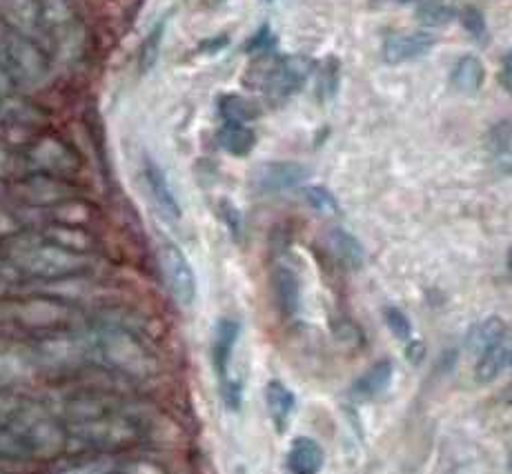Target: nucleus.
<instances>
[{
    "label": "nucleus",
    "mask_w": 512,
    "mask_h": 474,
    "mask_svg": "<svg viewBox=\"0 0 512 474\" xmlns=\"http://www.w3.org/2000/svg\"><path fill=\"white\" fill-rule=\"evenodd\" d=\"M36 372V365L29 352V345H14L0 341V377L3 379H21Z\"/></svg>",
    "instance_id": "obj_22"
},
{
    "label": "nucleus",
    "mask_w": 512,
    "mask_h": 474,
    "mask_svg": "<svg viewBox=\"0 0 512 474\" xmlns=\"http://www.w3.org/2000/svg\"><path fill=\"white\" fill-rule=\"evenodd\" d=\"M25 399L18 397V394L14 392H5L0 390V423H5L14 417V412L21 408V403Z\"/></svg>",
    "instance_id": "obj_37"
},
{
    "label": "nucleus",
    "mask_w": 512,
    "mask_h": 474,
    "mask_svg": "<svg viewBox=\"0 0 512 474\" xmlns=\"http://www.w3.org/2000/svg\"><path fill=\"white\" fill-rule=\"evenodd\" d=\"M199 5H205V7H212V5H219L223 3V0H196Z\"/></svg>",
    "instance_id": "obj_43"
},
{
    "label": "nucleus",
    "mask_w": 512,
    "mask_h": 474,
    "mask_svg": "<svg viewBox=\"0 0 512 474\" xmlns=\"http://www.w3.org/2000/svg\"><path fill=\"white\" fill-rule=\"evenodd\" d=\"M395 3H412V0H395Z\"/></svg>",
    "instance_id": "obj_44"
},
{
    "label": "nucleus",
    "mask_w": 512,
    "mask_h": 474,
    "mask_svg": "<svg viewBox=\"0 0 512 474\" xmlns=\"http://www.w3.org/2000/svg\"><path fill=\"white\" fill-rule=\"evenodd\" d=\"M265 406H268L272 426L279 434H285L290 428L292 414L297 410V397L294 392L279 379H272L265 385Z\"/></svg>",
    "instance_id": "obj_15"
},
{
    "label": "nucleus",
    "mask_w": 512,
    "mask_h": 474,
    "mask_svg": "<svg viewBox=\"0 0 512 474\" xmlns=\"http://www.w3.org/2000/svg\"><path fill=\"white\" fill-rule=\"evenodd\" d=\"M392 377H395V368H392V363L388 359L372 363L370 368L352 383L350 397L354 401H361V403L374 401L390 388Z\"/></svg>",
    "instance_id": "obj_14"
},
{
    "label": "nucleus",
    "mask_w": 512,
    "mask_h": 474,
    "mask_svg": "<svg viewBox=\"0 0 512 474\" xmlns=\"http://www.w3.org/2000/svg\"><path fill=\"white\" fill-rule=\"evenodd\" d=\"M499 83H501V87H504V92L510 94V90H512V56H510V52H506L504 61H501Z\"/></svg>",
    "instance_id": "obj_40"
},
{
    "label": "nucleus",
    "mask_w": 512,
    "mask_h": 474,
    "mask_svg": "<svg viewBox=\"0 0 512 474\" xmlns=\"http://www.w3.org/2000/svg\"><path fill=\"white\" fill-rule=\"evenodd\" d=\"M7 263L16 274L36 281H72L92 270V256L67 250L41 234L18 236L7 248Z\"/></svg>",
    "instance_id": "obj_1"
},
{
    "label": "nucleus",
    "mask_w": 512,
    "mask_h": 474,
    "mask_svg": "<svg viewBox=\"0 0 512 474\" xmlns=\"http://www.w3.org/2000/svg\"><path fill=\"white\" fill-rule=\"evenodd\" d=\"M67 443L70 448H78L81 452H121L132 448L143 437L141 423L136 421L130 412L121 406L107 410L94 417L67 421Z\"/></svg>",
    "instance_id": "obj_2"
},
{
    "label": "nucleus",
    "mask_w": 512,
    "mask_h": 474,
    "mask_svg": "<svg viewBox=\"0 0 512 474\" xmlns=\"http://www.w3.org/2000/svg\"><path fill=\"white\" fill-rule=\"evenodd\" d=\"M452 18H455V12L443 5L441 0H428V3L419 9V21L428 27H443L448 25Z\"/></svg>",
    "instance_id": "obj_31"
},
{
    "label": "nucleus",
    "mask_w": 512,
    "mask_h": 474,
    "mask_svg": "<svg viewBox=\"0 0 512 474\" xmlns=\"http://www.w3.org/2000/svg\"><path fill=\"white\" fill-rule=\"evenodd\" d=\"M488 147L492 156L506 167V174L510 170V121H499L492 130L488 132Z\"/></svg>",
    "instance_id": "obj_29"
},
{
    "label": "nucleus",
    "mask_w": 512,
    "mask_h": 474,
    "mask_svg": "<svg viewBox=\"0 0 512 474\" xmlns=\"http://www.w3.org/2000/svg\"><path fill=\"white\" fill-rule=\"evenodd\" d=\"M265 3H272V0H265Z\"/></svg>",
    "instance_id": "obj_45"
},
{
    "label": "nucleus",
    "mask_w": 512,
    "mask_h": 474,
    "mask_svg": "<svg viewBox=\"0 0 512 474\" xmlns=\"http://www.w3.org/2000/svg\"><path fill=\"white\" fill-rule=\"evenodd\" d=\"M159 263L163 279L167 283V290L174 296V301L187 308L196 301V274L187 256L179 245L170 239H163L159 243Z\"/></svg>",
    "instance_id": "obj_7"
},
{
    "label": "nucleus",
    "mask_w": 512,
    "mask_h": 474,
    "mask_svg": "<svg viewBox=\"0 0 512 474\" xmlns=\"http://www.w3.org/2000/svg\"><path fill=\"white\" fill-rule=\"evenodd\" d=\"M274 45H277V38H274V32L270 25H263L259 32H256L248 45H245V52H248L250 56H259V54H268L274 49Z\"/></svg>",
    "instance_id": "obj_35"
},
{
    "label": "nucleus",
    "mask_w": 512,
    "mask_h": 474,
    "mask_svg": "<svg viewBox=\"0 0 512 474\" xmlns=\"http://www.w3.org/2000/svg\"><path fill=\"white\" fill-rule=\"evenodd\" d=\"M0 316L14 328L36 334V339L45 337V334L83 328V314L72 303L49 294L7 301L0 308Z\"/></svg>",
    "instance_id": "obj_3"
},
{
    "label": "nucleus",
    "mask_w": 512,
    "mask_h": 474,
    "mask_svg": "<svg viewBox=\"0 0 512 474\" xmlns=\"http://www.w3.org/2000/svg\"><path fill=\"white\" fill-rule=\"evenodd\" d=\"M219 388H221V399H223V406L228 408L230 412H241L243 408V383L241 379H234V377H225L219 381Z\"/></svg>",
    "instance_id": "obj_33"
},
{
    "label": "nucleus",
    "mask_w": 512,
    "mask_h": 474,
    "mask_svg": "<svg viewBox=\"0 0 512 474\" xmlns=\"http://www.w3.org/2000/svg\"><path fill=\"white\" fill-rule=\"evenodd\" d=\"M272 288L279 314L285 321H292L301 310V281L297 272L288 265H277L272 274Z\"/></svg>",
    "instance_id": "obj_13"
},
{
    "label": "nucleus",
    "mask_w": 512,
    "mask_h": 474,
    "mask_svg": "<svg viewBox=\"0 0 512 474\" xmlns=\"http://www.w3.org/2000/svg\"><path fill=\"white\" fill-rule=\"evenodd\" d=\"M512 359V350H510V337L501 339L497 343H492L490 348H486L484 352L477 357V365H475V379L477 383H492L495 379H499L501 374L508 370Z\"/></svg>",
    "instance_id": "obj_18"
},
{
    "label": "nucleus",
    "mask_w": 512,
    "mask_h": 474,
    "mask_svg": "<svg viewBox=\"0 0 512 474\" xmlns=\"http://www.w3.org/2000/svg\"><path fill=\"white\" fill-rule=\"evenodd\" d=\"M219 114L223 118V123H241L248 125L259 118V107H256L252 101H248L245 96L239 94H223L219 98Z\"/></svg>",
    "instance_id": "obj_24"
},
{
    "label": "nucleus",
    "mask_w": 512,
    "mask_h": 474,
    "mask_svg": "<svg viewBox=\"0 0 512 474\" xmlns=\"http://www.w3.org/2000/svg\"><path fill=\"white\" fill-rule=\"evenodd\" d=\"M9 14L16 21L18 32H32L38 25H41V7H38V0H7Z\"/></svg>",
    "instance_id": "obj_28"
},
{
    "label": "nucleus",
    "mask_w": 512,
    "mask_h": 474,
    "mask_svg": "<svg viewBox=\"0 0 512 474\" xmlns=\"http://www.w3.org/2000/svg\"><path fill=\"white\" fill-rule=\"evenodd\" d=\"M18 196L27 205L36 207H54L67 199H74V187L67 183V179H58V176L49 174H34L18 185Z\"/></svg>",
    "instance_id": "obj_10"
},
{
    "label": "nucleus",
    "mask_w": 512,
    "mask_h": 474,
    "mask_svg": "<svg viewBox=\"0 0 512 474\" xmlns=\"http://www.w3.org/2000/svg\"><path fill=\"white\" fill-rule=\"evenodd\" d=\"M96 363L107 368L132 374V377H150L156 370V357L136 330L121 323H103L92 330Z\"/></svg>",
    "instance_id": "obj_4"
},
{
    "label": "nucleus",
    "mask_w": 512,
    "mask_h": 474,
    "mask_svg": "<svg viewBox=\"0 0 512 474\" xmlns=\"http://www.w3.org/2000/svg\"><path fill=\"white\" fill-rule=\"evenodd\" d=\"M461 25H464L466 32L475 38L477 43H488V23H486V16L479 12L477 7H466L464 12H461Z\"/></svg>",
    "instance_id": "obj_32"
},
{
    "label": "nucleus",
    "mask_w": 512,
    "mask_h": 474,
    "mask_svg": "<svg viewBox=\"0 0 512 474\" xmlns=\"http://www.w3.org/2000/svg\"><path fill=\"white\" fill-rule=\"evenodd\" d=\"M3 69L12 76L14 83L41 85L49 74V61L32 38L12 27L5 47Z\"/></svg>",
    "instance_id": "obj_6"
},
{
    "label": "nucleus",
    "mask_w": 512,
    "mask_h": 474,
    "mask_svg": "<svg viewBox=\"0 0 512 474\" xmlns=\"http://www.w3.org/2000/svg\"><path fill=\"white\" fill-rule=\"evenodd\" d=\"M486 81V67L479 61L477 56L466 54L461 56L459 61L452 67L450 74V85L455 87V92L472 96L477 94Z\"/></svg>",
    "instance_id": "obj_20"
},
{
    "label": "nucleus",
    "mask_w": 512,
    "mask_h": 474,
    "mask_svg": "<svg viewBox=\"0 0 512 474\" xmlns=\"http://www.w3.org/2000/svg\"><path fill=\"white\" fill-rule=\"evenodd\" d=\"M216 141L230 156H248L256 145V134L250 125L241 123H223V127L216 134Z\"/></svg>",
    "instance_id": "obj_23"
},
{
    "label": "nucleus",
    "mask_w": 512,
    "mask_h": 474,
    "mask_svg": "<svg viewBox=\"0 0 512 474\" xmlns=\"http://www.w3.org/2000/svg\"><path fill=\"white\" fill-rule=\"evenodd\" d=\"M256 65L263 67L259 72V85L272 105H281L297 94L308 81L314 63L308 56H274V52L254 56Z\"/></svg>",
    "instance_id": "obj_5"
},
{
    "label": "nucleus",
    "mask_w": 512,
    "mask_h": 474,
    "mask_svg": "<svg viewBox=\"0 0 512 474\" xmlns=\"http://www.w3.org/2000/svg\"><path fill=\"white\" fill-rule=\"evenodd\" d=\"M14 172V154L5 143H0V181Z\"/></svg>",
    "instance_id": "obj_39"
},
{
    "label": "nucleus",
    "mask_w": 512,
    "mask_h": 474,
    "mask_svg": "<svg viewBox=\"0 0 512 474\" xmlns=\"http://www.w3.org/2000/svg\"><path fill=\"white\" fill-rule=\"evenodd\" d=\"M219 216H221V221L225 223V227H228L234 239L241 241V236H243V216L239 212V207L232 205L230 201H221L219 203Z\"/></svg>",
    "instance_id": "obj_36"
},
{
    "label": "nucleus",
    "mask_w": 512,
    "mask_h": 474,
    "mask_svg": "<svg viewBox=\"0 0 512 474\" xmlns=\"http://www.w3.org/2000/svg\"><path fill=\"white\" fill-rule=\"evenodd\" d=\"M241 337V323L234 319H221L216 323L214 330V343H212V363H214V372L216 377L225 379L230 374V361H232V352L234 345Z\"/></svg>",
    "instance_id": "obj_17"
},
{
    "label": "nucleus",
    "mask_w": 512,
    "mask_h": 474,
    "mask_svg": "<svg viewBox=\"0 0 512 474\" xmlns=\"http://www.w3.org/2000/svg\"><path fill=\"white\" fill-rule=\"evenodd\" d=\"M435 36L430 32H408V34H390L381 47V58L388 65H403L419 61L435 47Z\"/></svg>",
    "instance_id": "obj_11"
},
{
    "label": "nucleus",
    "mask_w": 512,
    "mask_h": 474,
    "mask_svg": "<svg viewBox=\"0 0 512 474\" xmlns=\"http://www.w3.org/2000/svg\"><path fill=\"white\" fill-rule=\"evenodd\" d=\"M506 337H510L508 323L504 319H499V316H488V319L475 323L468 330L466 348H468L470 354L479 357V354L484 352L486 348H490L492 343H497V341L506 339Z\"/></svg>",
    "instance_id": "obj_21"
},
{
    "label": "nucleus",
    "mask_w": 512,
    "mask_h": 474,
    "mask_svg": "<svg viewBox=\"0 0 512 474\" xmlns=\"http://www.w3.org/2000/svg\"><path fill=\"white\" fill-rule=\"evenodd\" d=\"M285 466L290 474H319L326 466V452H323L321 443L310 437H297L292 441L285 457Z\"/></svg>",
    "instance_id": "obj_16"
},
{
    "label": "nucleus",
    "mask_w": 512,
    "mask_h": 474,
    "mask_svg": "<svg viewBox=\"0 0 512 474\" xmlns=\"http://www.w3.org/2000/svg\"><path fill=\"white\" fill-rule=\"evenodd\" d=\"M27 161L38 174L58 176V179H67V176L78 172V154L70 145L61 141L58 136H41L29 145Z\"/></svg>",
    "instance_id": "obj_8"
},
{
    "label": "nucleus",
    "mask_w": 512,
    "mask_h": 474,
    "mask_svg": "<svg viewBox=\"0 0 512 474\" xmlns=\"http://www.w3.org/2000/svg\"><path fill=\"white\" fill-rule=\"evenodd\" d=\"M423 354H426V348H423V343L421 341H415V343H408V348H406V357H408V361L410 363H421V359H423Z\"/></svg>",
    "instance_id": "obj_42"
},
{
    "label": "nucleus",
    "mask_w": 512,
    "mask_h": 474,
    "mask_svg": "<svg viewBox=\"0 0 512 474\" xmlns=\"http://www.w3.org/2000/svg\"><path fill=\"white\" fill-rule=\"evenodd\" d=\"M16 270L12 268V265H3L0 263V294H3L7 288H9V283H12V279H16Z\"/></svg>",
    "instance_id": "obj_41"
},
{
    "label": "nucleus",
    "mask_w": 512,
    "mask_h": 474,
    "mask_svg": "<svg viewBox=\"0 0 512 474\" xmlns=\"http://www.w3.org/2000/svg\"><path fill=\"white\" fill-rule=\"evenodd\" d=\"M228 45H230V36H228V34L210 36V38H205V41L199 45V54H203V56H214V54L223 52V49L228 47Z\"/></svg>",
    "instance_id": "obj_38"
},
{
    "label": "nucleus",
    "mask_w": 512,
    "mask_h": 474,
    "mask_svg": "<svg viewBox=\"0 0 512 474\" xmlns=\"http://www.w3.org/2000/svg\"><path fill=\"white\" fill-rule=\"evenodd\" d=\"M383 319H386L388 330L395 334L397 339L408 341L412 337V323L408 319V314L399 310V308H386L383 310Z\"/></svg>",
    "instance_id": "obj_34"
},
{
    "label": "nucleus",
    "mask_w": 512,
    "mask_h": 474,
    "mask_svg": "<svg viewBox=\"0 0 512 474\" xmlns=\"http://www.w3.org/2000/svg\"><path fill=\"white\" fill-rule=\"evenodd\" d=\"M310 170L297 161H268L254 167L250 185L259 194H279L308 181Z\"/></svg>",
    "instance_id": "obj_9"
},
{
    "label": "nucleus",
    "mask_w": 512,
    "mask_h": 474,
    "mask_svg": "<svg viewBox=\"0 0 512 474\" xmlns=\"http://www.w3.org/2000/svg\"><path fill=\"white\" fill-rule=\"evenodd\" d=\"M143 179L156 207H159V212L165 216V219L179 221L181 219L179 199H176V194L172 190L170 181H167V174L163 172V167L156 163L152 156L143 158Z\"/></svg>",
    "instance_id": "obj_12"
},
{
    "label": "nucleus",
    "mask_w": 512,
    "mask_h": 474,
    "mask_svg": "<svg viewBox=\"0 0 512 474\" xmlns=\"http://www.w3.org/2000/svg\"><path fill=\"white\" fill-rule=\"evenodd\" d=\"M121 463L116 452H81L58 466L54 474H114Z\"/></svg>",
    "instance_id": "obj_19"
},
{
    "label": "nucleus",
    "mask_w": 512,
    "mask_h": 474,
    "mask_svg": "<svg viewBox=\"0 0 512 474\" xmlns=\"http://www.w3.org/2000/svg\"><path fill=\"white\" fill-rule=\"evenodd\" d=\"M303 196H305V201L310 203L312 210H317V212H321V214L337 216V214L341 212L337 196H334V194L328 190V187H323V185H308V187H305V190H303Z\"/></svg>",
    "instance_id": "obj_30"
},
{
    "label": "nucleus",
    "mask_w": 512,
    "mask_h": 474,
    "mask_svg": "<svg viewBox=\"0 0 512 474\" xmlns=\"http://www.w3.org/2000/svg\"><path fill=\"white\" fill-rule=\"evenodd\" d=\"M330 245L334 254L348 265V268L357 270L363 265V245L359 243V239L354 234H350L348 230H341V227H334L330 232Z\"/></svg>",
    "instance_id": "obj_25"
},
{
    "label": "nucleus",
    "mask_w": 512,
    "mask_h": 474,
    "mask_svg": "<svg viewBox=\"0 0 512 474\" xmlns=\"http://www.w3.org/2000/svg\"><path fill=\"white\" fill-rule=\"evenodd\" d=\"M341 85V61L337 56H328L317 69V83H314V92H317L319 103H330L339 92Z\"/></svg>",
    "instance_id": "obj_26"
},
{
    "label": "nucleus",
    "mask_w": 512,
    "mask_h": 474,
    "mask_svg": "<svg viewBox=\"0 0 512 474\" xmlns=\"http://www.w3.org/2000/svg\"><path fill=\"white\" fill-rule=\"evenodd\" d=\"M167 23H170V18L163 16L159 23L152 27V32L147 34V38L141 45V54H139V69L143 74L150 72V69L156 65L161 56V47H163V38L167 32Z\"/></svg>",
    "instance_id": "obj_27"
}]
</instances>
